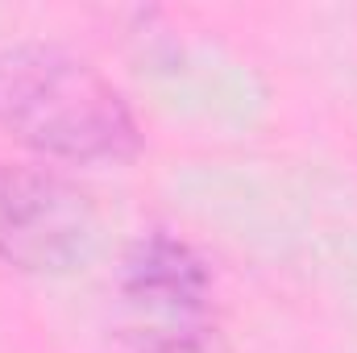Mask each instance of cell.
I'll return each mask as SVG.
<instances>
[{"mask_svg": "<svg viewBox=\"0 0 357 353\" xmlns=\"http://www.w3.org/2000/svg\"><path fill=\"white\" fill-rule=\"evenodd\" d=\"M116 295L133 316H208L216 278L187 237L171 229H146L121 254Z\"/></svg>", "mask_w": 357, "mask_h": 353, "instance_id": "3957f363", "label": "cell"}, {"mask_svg": "<svg viewBox=\"0 0 357 353\" xmlns=\"http://www.w3.org/2000/svg\"><path fill=\"white\" fill-rule=\"evenodd\" d=\"M112 353H233L220 320L208 316H133L112 329Z\"/></svg>", "mask_w": 357, "mask_h": 353, "instance_id": "277c9868", "label": "cell"}, {"mask_svg": "<svg viewBox=\"0 0 357 353\" xmlns=\"http://www.w3.org/2000/svg\"><path fill=\"white\" fill-rule=\"evenodd\" d=\"M0 133L63 167H125L146 146L125 91L59 42L0 46Z\"/></svg>", "mask_w": 357, "mask_h": 353, "instance_id": "6da1fadb", "label": "cell"}, {"mask_svg": "<svg viewBox=\"0 0 357 353\" xmlns=\"http://www.w3.org/2000/svg\"><path fill=\"white\" fill-rule=\"evenodd\" d=\"M100 246V208L54 167H0V262L17 274L59 278Z\"/></svg>", "mask_w": 357, "mask_h": 353, "instance_id": "7a4b0ae2", "label": "cell"}]
</instances>
